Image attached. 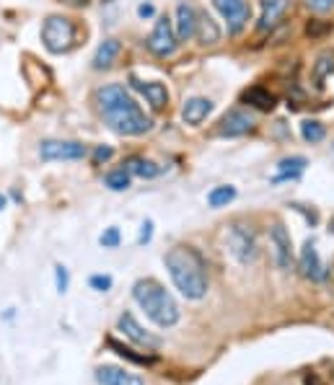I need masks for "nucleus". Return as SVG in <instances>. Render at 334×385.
I'll return each instance as SVG.
<instances>
[{"label": "nucleus", "instance_id": "1", "mask_svg": "<svg viewBox=\"0 0 334 385\" xmlns=\"http://www.w3.org/2000/svg\"><path fill=\"white\" fill-rule=\"evenodd\" d=\"M96 103L99 112L104 117V122L109 124V130H115L117 135L124 137H137L151 132L153 122L145 117V112L135 103V99L122 85H104L96 91Z\"/></svg>", "mask_w": 334, "mask_h": 385}, {"label": "nucleus", "instance_id": "2", "mask_svg": "<svg viewBox=\"0 0 334 385\" xmlns=\"http://www.w3.org/2000/svg\"><path fill=\"white\" fill-rule=\"evenodd\" d=\"M163 262H166L174 287L182 292L187 300H202L208 295L205 262L192 246H174L172 251L163 256Z\"/></svg>", "mask_w": 334, "mask_h": 385}, {"label": "nucleus", "instance_id": "3", "mask_svg": "<svg viewBox=\"0 0 334 385\" xmlns=\"http://www.w3.org/2000/svg\"><path fill=\"white\" fill-rule=\"evenodd\" d=\"M133 298L158 329H172L182 318V310L172 298V292L156 280H137L133 284Z\"/></svg>", "mask_w": 334, "mask_h": 385}, {"label": "nucleus", "instance_id": "4", "mask_svg": "<svg viewBox=\"0 0 334 385\" xmlns=\"http://www.w3.org/2000/svg\"><path fill=\"white\" fill-rule=\"evenodd\" d=\"M78 39V26L73 19H65V16H47L44 24H42V42L47 52L52 55H65L70 49L76 47Z\"/></svg>", "mask_w": 334, "mask_h": 385}, {"label": "nucleus", "instance_id": "5", "mask_svg": "<svg viewBox=\"0 0 334 385\" xmlns=\"http://www.w3.org/2000/svg\"><path fill=\"white\" fill-rule=\"evenodd\" d=\"M226 246H228V254L241 266H249V264L257 262L259 246H257V233L251 230V225H244V223L228 225V230H226Z\"/></svg>", "mask_w": 334, "mask_h": 385}, {"label": "nucleus", "instance_id": "6", "mask_svg": "<svg viewBox=\"0 0 334 385\" xmlns=\"http://www.w3.org/2000/svg\"><path fill=\"white\" fill-rule=\"evenodd\" d=\"M88 155V148L76 140H44L39 145V158L44 163L55 160H83Z\"/></svg>", "mask_w": 334, "mask_h": 385}, {"label": "nucleus", "instance_id": "7", "mask_svg": "<svg viewBox=\"0 0 334 385\" xmlns=\"http://www.w3.org/2000/svg\"><path fill=\"white\" fill-rule=\"evenodd\" d=\"M176 44H179V39H176V31H174V21L169 16H161L156 21L151 37H148V49L156 57H169L174 55Z\"/></svg>", "mask_w": 334, "mask_h": 385}, {"label": "nucleus", "instance_id": "8", "mask_svg": "<svg viewBox=\"0 0 334 385\" xmlns=\"http://www.w3.org/2000/svg\"><path fill=\"white\" fill-rule=\"evenodd\" d=\"M269 254H272V262H275L277 269H290V262H293V238L287 233V228L283 223H275L269 228Z\"/></svg>", "mask_w": 334, "mask_h": 385}, {"label": "nucleus", "instance_id": "9", "mask_svg": "<svg viewBox=\"0 0 334 385\" xmlns=\"http://www.w3.org/2000/svg\"><path fill=\"white\" fill-rule=\"evenodd\" d=\"M212 6L228 24V34H241L251 19V8L247 0H212Z\"/></svg>", "mask_w": 334, "mask_h": 385}, {"label": "nucleus", "instance_id": "10", "mask_svg": "<svg viewBox=\"0 0 334 385\" xmlns=\"http://www.w3.org/2000/svg\"><path fill=\"white\" fill-rule=\"evenodd\" d=\"M298 272L303 274L306 280H311V282H324L329 269L324 266L322 262V256L316 251V243L314 241H306L303 248H301V256H298Z\"/></svg>", "mask_w": 334, "mask_h": 385}, {"label": "nucleus", "instance_id": "11", "mask_svg": "<svg viewBox=\"0 0 334 385\" xmlns=\"http://www.w3.org/2000/svg\"><path fill=\"white\" fill-rule=\"evenodd\" d=\"M254 130V117L244 109H231L228 114H223V119L215 127V135L220 137H241Z\"/></svg>", "mask_w": 334, "mask_h": 385}, {"label": "nucleus", "instance_id": "12", "mask_svg": "<svg viewBox=\"0 0 334 385\" xmlns=\"http://www.w3.org/2000/svg\"><path fill=\"white\" fill-rule=\"evenodd\" d=\"M117 329L122 331L130 341H135L137 347H145V349H158L161 347V339L153 336L151 331H145L143 326L137 323V318H135L133 313H122L119 320H117Z\"/></svg>", "mask_w": 334, "mask_h": 385}, {"label": "nucleus", "instance_id": "13", "mask_svg": "<svg viewBox=\"0 0 334 385\" xmlns=\"http://www.w3.org/2000/svg\"><path fill=\"white\" fill-rule=\"evenodd\" d=\"M96 383L99 385H145L140 375H135L130 370L117 365H101L96 367Z\"/></svg>", "mask_w": 334, "mask_h": 385}, {"label": "nucleus", "instance_id": "14", "mask_svg": "<svg viewBox=\"0 0 334 385\" xmlns=\"http://www.w3.org/2000/svg\"><path fill=\"white\" fill-rule=\"evenodd\" d=\"M194 28H197V10L192 8L190 3H179L176 6V21H174V31L179 42H190L194 37Z\"/></svg>", "mask_w": 334, "mask_h": 385}, {"label": "nucleus", "instance_id": "15", "mask_svg": "<svg viewBox=\"0 0 334 385\" xmlns=\"http://www.w3.org/2000/svg\"><path fill=\"white\" fill-rule=\"evenodd\" d=\"M212 112V101L210 99H202V96H194V99H187L182 106V119L184 124H190V127H200L205 119H208V114Z\"/></svg>", "mask_w": 334, "mask_h": 385}, {"label": "nucleus", "instance_id": "16", "mask_svg": "<svg viewBox=\"0 0 334 385\" xmlns=\"http://www.w3.org/2000/svg\"><path fill=\"white\" fill-rule=\"evenodd\" d=\"M290 0H262V16H259V31H272L283 21Z\"/></svg>", "mask_w": 334, "mask_h": 385}, {"label": "nucleus", "instance_id": "17", "mask_svg": "<svg viewBox=\"0 0 334 385\" xmlns=\"http://www.w3.org/2000/svg\"><path fill=\"white\" fill-rule=\"evenodd\" d=\"M308 160L303 155H290L277 163V173L272 176V184H283V181H296L301 179V173L306 171Z\"/></svg>", "mask_w": 334, "mask_h": 385}, {"label": "nucleus", "instance_id": "18", "mask_svg": "<svg viewBox=\"0 0 334 385\" xmlns=\"http://www.w3.org/2000/svg\"><path fill=\"white\" fill-rule=\"evenodd\" d=\"M133 85L145 96V101L151 103V109L161 112V109H166V106H169V91H166V85H163V83H156V80H151V83L133 80Z\"/></svg>", "mask_w": 334, "mask_h": 385}, {"label": "nucleus", "instance_id": "19", "mask_svg": "<svg viewBox=\"0 0 334 385\" xmlns=\"http://www.w3.org/2000/svg\"><path fill=\"white\" fill-rule=\"evenodd\" d=\"M241 101L249 103V106H254L259 112H272L277 106V96L269 94L267 88H262V85H251L247 88L244 94H241Z\"/></svg>", "mask_w": 334, "mask_h": 385}, {"label": "nucleus", "instance_id": "20", "mask_svg": "<svg viewBox=\"0 0 334 385\" xmlns=\"http://www.w3.org/2000/svg\"><path fill=\"white\" fill-rule=\"evenodd\" d=\"M119 52H122L119 39H104L94 55V70H106V67H112L115 65V60L119 57Z\"/></svg>", "mask_w": 334, "mask_h": 385}, {"label": "nucleus", "instance_id": "21", "mask_svg": "<svg viewBox=\"0 0 334 385\" xmlns=\"http://www.w3.org/2000/svg\"><path fill=\"white\" fill-rule=\"evenodd\" d=\"M122 166L130 176L135 173V176H140V179H156V176L161 173V166H158V163H153V160H148V158H140V155H130Z\"/></svg>", "mask_w": 334, "mask_h": 385}, {"label": "nucleus", "instance_id": "22", "mask_svg": "<svg viewBox=\"0 0 334 385\" xmlns=\"http://www.w3.org/2000/svg\"><path fill=\"white\" fill-rule=\"evenodd\" d=\"M194 37L200 39V44H215V42H220L218 24H215L208 13H197V28H194Z\"/></svg>", "mask_w": 334, "mask_h": 385}, {"label": "nucleus", "instance_id": "23", "mask_svg": "<svg viewBox=\"0 0 334 385\" xmlns=\"http://www.w3.org/2000/svg\"><path fill=\"white\" fill-rule=\"evenodd\" d=\"M332 73H334V49H324L322 55L316 57V62H314V80H316V85L324 83V78L332 76Z\"/></svg>", "mask_w": 334, "mask_h": 385}, {"label": "nucleus", "instance_id": "24", "mask_svg": "<svg viewBox=\"0 0 334 385\" xmlns=\"http://www.w3.org/2000/svg\"><path fill=\"white\" fill-rule=\"evenodd\" d=\"M236 199V187H215L210 189V194H208V205L212 209H220V207L231 205Z\"/></svg>", "mask_w": 334, "mask_h": 385}, {"label": "nucleus", "instance_id": "25", "mask_svg": "<svg viewBox=\"0 0 334 385\" xmlns=\"http://www.w3.org/2000/svg\"><path fill=\"white\" fill-rule=\"evenodd\" d=\"M301 137H303L306 142L316 145V142H322L326 137V127L319 122V119H306V122L301 124Z\"/></svg>", "mask_w": 334, "mask_h": 385}, {"label": "nucleus", "instance_id": "26", "mask_svg": "<svg viewBox=\"0 0 334 385\" xmlns=\"http://www.w3.org/2000/svg\"><path fill=\"white\" fill-rule=\"evenodd\" d=\"M109 349H115L119 357L130 359V362H135V365H153V357H148V354H137L133 347H124V344H119L117 339H109Z\"/></svg>", "mask_w": 334, "mask_h": 385}, {"label": "nucleus", "instance_id": "27", "mask_svg": "<svg viewBox=\"0 0 334 385\" xmlns=\"http://www.w3.org/2000/svg\"><path fill=\"white\" fill-rule=\"evenodd\" d=\"M104 184L112 189V191H124V189H130V173L124 169L109 171L104 176Z\"/></svg>", "mask_w": 334, "mask_h": 385}, {"label": "nucleus", "instance_id": "28", "mask_svg": "<svg viewBox=\"0 0 334 385\" xmlns=\"http://www.w3.org/2000/svg\"><path fill=\"white\" fill-rule=\"evenodd\" d=\"M99 243L104 246V248H117V246L122 243V233H119V228H106L101 238H99Z\"/></svg>", "mask_w": 334, "mask_h": 385}, {"label": "nucleus", "instance_id": "29", "mask_svg": "<svg viewBox=\"0 0 334 385\" xmlns=\"http://www.w3.org/2000/svg\"><path fill=\"white\" fill-rule=\"evenodd\" d=\"M55 287H58L60 295H65L67 287H70V272H67L62 264L55 266Z\"/></svg>", "mask_w": 334, "mask_h": 385}, {"label": "nucleus", "instance_id": "30", "mask_svg": "<svg viewBox=\"0 0 334 385\" xmlns=\"http://www.w3.org/2000/svg\"><path fill=\"white\" fill-rule=\"evenodd\" d=\"M88 284H91V290H96V292H109L112 290V284H115V280H112L109 274H94V277L88 280Z\"/></svg>", "mask_w": 334, "mask_h": 385}, {"label": "nucleus", "instance_id": "31", "mask_svg": "<svg viewBox=\"0 0 334 385\" xmlns=\"http://www.w3.org/2000/svg\"><path fill=\"white\" fill-rule=\"evenodd\" d=\"M112 155H115V148H112V145H96L94 163L96 166H101V163H106V160H112Z\"/></svg>", "mask_w": 334, "mask_h": 385}, {"label": "nucleus", "instance_id": "32", "mask_svg": "<svg viewBox=\"0 0 334 385\" xmlns=\"http://www.w3.org/2000/svg\"><path fill=\"white\" fill-rule=\"evenodd\" d=\"M314 13H329L334 8V0H303Z\"/></svg>", "mask_w": 334, "mask_h": 385}, {"label": "nucleus", "instance_id": "33", "mask_svg": "<svg viewBox=\"0 0 334 385\" xmlns=\"http://www.w3.org/2000/svg\"><path fill=\"white\" fill-rule=\"evenodd\" d=\"M151 238H153V220H145L143 225H140V235H137V243H140V246L151 243Z\"/></svg>", "mask_w": 334, "mask_h": 385}, {"label": "nucleus", "instance_id": "34", "mask_svg": "<svg viewBox=\"0 0 334 385\" xmlns=\"http://www.w3.org/2000/svg\"><path fill=\"white\" fill-rule=\"evenodd\" d=\"M329 24H319V21H311V24H308V26H306V34H308V37H319V34H324V31H329Z\"/></svg>", "mask_w": 334, "mask_h": 385}, {"label": "nucleus", "instance_id": "35", "mask_svg": "<svg viewBox=\"0 0 334 385\" xmlns=\"http://www.w3.org/2000/svg\"><path fill=\"white\" fill-rule=\"evenodd\" d=\"M137 16H140V19H151V16H156L153 3H140V6H137Z\"/></svg>", "mask_w": 334, "mask_h": 385}, {"label": "nucleus", "instance_id": "36", "mask_svg": "<svg viewBox=\"0 0 334 385\" xmlns=\"http://www.w3.org/2000/svg\"><path fill=\"white\" fill-rule=\"evenodd\" d=\"M303 383H306V385H324V383H322V377L314 375V373H311V375H306V377H303Z\"/></svg>", "mask_w": 334, "mask_h": 385}, {"label": "nucleus", "instance_id": "37", "mask_svg": "<svg viewBox=\"0 0 334 385\" xmlns=\"http://www.w3.org/2000/svg\"><path fill=\"white\" fill-rule=\"evenodd\" d=\"M6 207H8V199H6V194H3V191H0V212H3V209H6Z\"/></svg>", "mask_w": 334, "mask_h": 385}]
</instances>
